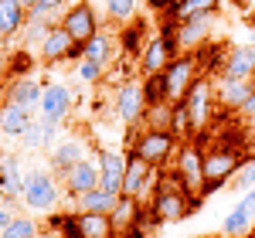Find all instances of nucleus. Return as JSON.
Here are the masks:
<instances>
[{
  "mask_svg": "<svg viewBox=\"0 0 255 238\" xmlns=\"http://www.w3.org/2000/svg\"><path fill=\"white\" fill-rule=\"evenodd\" d=\"M170 133L177 139H187L194 136V126H191V116H187V106L184 102H177L174 106V119H170Z\"/></svg>",
  "mask_w": 255,
  "mask_h": 238,
  "instance_id": "nucleus-32",
  "label": "nucleus"
},
{
  "mask_svg": "<svg viewBox=\"0 0 255 238\" xmlns=\"http://www.w3.org/2000/svg\"><path fill=\"white\" fill-rule=\"evenodd\" d=\"M61 27L79 41V44H85L92 34H99V17H96V10H92V3H75V7H68V10L61 14Z\"/></svg>",
  "mask_w": 255,
  "mask_h": 238,
  "instance_id": "nucleus-9",
  "label": "nucleus"
},
{
  "mask_svg": "<svg viewBox=\"0 0 255 238\" xmlns=\"http://www.w3.org/2000/svg\"><path fill=\"white\" fill-rule=\"evenodd\" d=\"M221 75L228 79H255V44H235L221 61Z\"/></svg>",
  "mask_w": 255,
  "mask_h": 238,
  "instance_id": "nucleus-17",
  "label": "nucleus"
},
{
  "mask_svg": "<svg viewBox=\"0 0 255 238\" xmlns=\"http://www.w3.org/2000/svg\"><path fill=\"white\" fill-rule=\"evenodd\" d=\"M99 163V187L113 191V194H123V177H126V157L116 153V150H99L96 153Z\"/></svg>",
  "mask_w": 255,
  "mask_h": 238,
  "instance_id": "nucleus-11",
  "label": "nucleus"
},
{
  "mask_svg": "<svg viewBox=\"0 0 255 238\" xmlns=\"http://www.w3.org/2000/svg\"><path fill=\"white\" fill-rule=\"evenodd\" d=\"M10 218H14V215L7 211V204H0V232H3V228L10 225Z\"/></svg>",
  "mask_w": 255,
  "mask_h": 238,
  "instance_id": "nucleus-40",
  "label": "nucleus"
},
{
  "mask_svg": "<svg viewBox=\"0 0 255 238\" xmlns=\"http://www.w3.org/2000/svg\"><path fill=\"white\" fill-rule=\"evenodd\" d=\"M211 27H215V10H211V14H197V17H191V20H180V24H177V55H180V51L204 48L208 38H211Z\"/></svg>",
  "mask_w": 255,
  "mask_h": 238,
  "instance_id": "nucleus-8",
  "label": "nucleus"
},
{
  "mask_svg": "<svg viewBox=\"0 0 255 238\" xmlns=\"http://www.w3.org/2000/svg\"><path fill=\"white\" fill-rule=\"evenodd\" d=\"M211 102H215V85H211V79L197 75L194 85H191L187 96H184L187 116H191V126H194V136H201V133L208 129V122H211Z\"/></svg>",
  "mask_w": 255,
  "mask_h": 238,
  "instance_id": "nucleus-6",
  "label": "nucleus"
},
{
  "mask_svg": "<svg viewBox=\"0 0 255 238\" xmlns=\"http://www.w3.org/2000/svg\"><path fill=\"white\" fill-rule=\"evenodd\" d=\"M194 79H197V55L194 51H180V55H174V61H170L167 72H163L167 102H170V106L184 102V96H187V89L194 85Z\"/></svg>",
  "mask_w": 255,
  "mask_h": 238,
  "instance_id": "nucleus-4",
  "label": "nucleus"
},
{
  "mask_svg": "<svg viewBox=\"0 0 255 238\" xmlns=\"http://www.w3.org/2000/svg\"><path fill=\"white\" fill-rule=\"evenodd\" d=\"M17 139L24 143V150H41V146H44V122H34V119H31Z\"/></svg>",
  "mask_w": 255,
  "mask_h": 238,
  "instance_id": "nucleus-35",
  "label": "nucleus"
},
{
  "mask_svg": "<svg viewBox=\"0 0 255 238\" xmlns=\"http://www.w3.org/2000/svg\"><path fill=\"white\" fill-rule=\"evenodd\" d=\"M61 177H65V187H68V194H72V198L89 194L92 187H99V163L85 157V160H79L75 167H68Z\"/></svg>",
  "mask_w": 255,
  "mask_h": 238,
  "instance_id": "nucleus-16",
  "label": "nucleus"
},
{
  "mask_svg": "<svg viewBox=\"0 0 255 238\" xmlns=\"http://www.w3.org/2000/svg\"><path fill=\"white\" fill-rule=\"evenodd\" d=\"M109 51H113V44H109V38H106V34H92V38L85 41V58H96V61H102V65H106Z\"/></svg>",
  "mask_w": 255,
  "mask_h": 238,
  "instance_id": "nucleus-34",
  "label": "nucleus"
},
{
  "mask_svg": "<svg viewBox=\"0 0 255 238\" xmlns=\"http://www.w3.org/2000/svg\"><path fill=\"white\" fill-rule=\"evenodd\" d=\"M106 14L116 24H133L136 17V0H106Z\"/></svg>",
  "mask_w": 255,
  "mask_h": 238,
  "instance_id": "nucleus-30",
  "label": "nucleus"
},
{
  "mask_svg": "<svg viewBox=\"0 0 255 238\" xmlns=\"http://www.w3.org/2000/svg\"><path fill=\"white\" fill-rule=\"evenodd\" d=\"M79 79L85 82V85L102 82V61H96V58H79Z\"/></svg>",
  "mask_w": 255,
  "mask_h": 238,
  "instance_id": "nucleus-37",
  "label": "nucleus"
},
{
  "mask_svg": "<svg viewBox=\"0 0 255 238\" xmlns=\"http://www.w3.org/2000/svg\"><path fill=\"white\" fill-rule=\"evenodd\" d=\"M72 89L68 85H61V82H51V85H44V92H41V119H51V122H61V119L72 113Z\"/></svg>",
  "mask_w": 255,
  "mask_h": 238,
  "instance_id": "nucleus-10",
  "label": "nucleus"
},
{
  "mask_svg": "<svg viewBox=\"0 0 255 238\" xmlns=\"http://www.w3.org/2000/svg\"><path fill=\"white\" fill-rule=\"evenodd\" d=\"M255 89V79H228V75H221L215 85V102L221 109H242L249 96H252Z\"/></svg>",
  "mask_w": 255,
  "mask_h": 238,
  "instance_id": "nucleus-14",
  "label": "nucleus"
},
{
  "mask_svg": "<svg viewBox=\"0 0 255 238\" xmlns=\"http://www.w3.org/2000/svg\"><path fill=\"white\" fill-rule=\"evenodd\" d=\"M85 146H82L79 139H65V143H55L51 146V167L58 170V174H65L68 167H75L79 160H85Z\"/></svg>",
  "mask_w": 255,
  "mask_h": 238,
  "instance_id": "nucleus-25",
  "label": "nucleus"
},
{
  "mask_svg": "<svg viewBox=\"0 0 255 238\" xmlns=\"http://www.w3.org/2000/svg\"><path fill=\"white\" fill-rule=\"evenodd\" d=\"M174 48L167 44V38L163 34H157V38H150L146 44H143V51H139V68H143V79L146 75H160V72H167V65L174 61Z\"/></svg>",
  "mask_w": 255,
  "mask_h": 238,
  "instance_id": "nucleus-13",
  "label": "nucleus"
},
{
  "mask_svg": "<svg viewBox=\"0 0 255 238\" xmlns=\"http://www.w3.org/2000/svg\"><path fill=\"white\" fill-rule=\"evenodd\" d=\"M177 177L184 180V187H187V194H194L201 198V191H204V150L197 146V143H184L180 150H177ZM204 201V198H201Z\"/></svg>",
  "mask_w": 255,
  "mask_h": 238,
  "instance_id": "nucleus-7",
  "label": "nucleus"
},
{
  "mask_svg": "<svg viewBox=\"0 0 255 238\" xmlns=\"http://www.w3.org/2000/svg\"><path fill=\"white\" fill-rule=\"evenodd\" d=\"M0 238H38V221L34 218H10V225L0 232Z\"/></svg>",
  "mask_w": 255,
  "mask_h": 238,
  "instance_id": "nucleus-31",
  "label": "nucleus"
},
{
  "mask_svg": "<svg viewBox=\"0 0 255 238\" xmlns=\"http://www.w3.org/2000/svg\"><path fill=\"white\" fill-rule=\"evenodd\" d=\"M245 153L238 150V146H211V150H204V191H201V198H208V194H215L225 187V180H232L238 174V167L245 163Z\"/></svg>",
  "mask_w": 255,
  "mask_h": 238,
  "instance_id": "nucleus-2",
  "label": "nucleus"
},
{
  "mask_svg": "<svg viewBox=\"0 0 255 238\" xmlns=\"http://www.w3.org/2000/svg\"><path fill=\"white\" fill-rule=\"evenodd\" d=\"M20 3H24L27 10H38V3H41V0H20Z\"/></svg>",
  "mask_w": 255,
  "mask_h": 238,
  "instance_id": "nucleus-43",
  "label": "nucleus"
},
{
  "mask_svg": "<svg viewBox=\"0 0 255 238\" xmlns=\"http://www.w3.org/2000/svg\"><path fill=\"white\" fill-rule=\"evenodd\" d=\"M255 228V218L242 208V204H235L228 215H225V225H221V232H225V238H249Z\"/></svg>",
  "mask_w": 255,
  "mask_h": 238,
  "instance_id": "nucleus-27",
  "label": "nucleus"
},
{
  "mask_svg": "<svg viewBox=\"0 0 255 238\" xmlns=\"http://www.w3.org/2000/svg\"><path fill=\"white\" fill-rule=\"evenodd\" d=\"M150 177H153V163L139 157V153H126V177H123V194L129 198H143V191L150 187Z\"/></svg>",
  "mask_w": 255,
  "mask_h": 238,
  "instance_id": "nucleus-15",
  "label": "nucleus"
},
{
  "mask_svg": "<svg viewBox=\"0 0 255 238\" xmlns=\"http://www.w3.org/2000/svg\"><path fill=\"white\" fill-rule=\"evenodd\" d=\"M27 7L20 3V0H0V38H10V34H17L20 27L27 24Z\"/></svg>",
  "mask_w": 255,
  "mask_h": 238,
  "instance_id": "nucleus-23",
  "label": "nucleus"
},
{
  "mask_svg": "<svg viewBox=\"0 0 255 238\" xmlns=\"http://www.w3.org/2000/svg\"><path fill=\"white\" fill-rule=\"evenodd\" d=\"M24 204L31 211H55L61 201V191L51 174L44 170H24Z\"/></svg>",
  "mask_w": 255,
  "mask_h": 238,
  "instance_id": "nucleus-5",
  "label": "nucleus"
},
{
  "mask_svg": "<svg viewBox=\"0 0 255 238\" xmlns=\"http://www.w3.org/2000/svg\"><path fill=\"white\" fill-rule=\"evenodd\" d=\"M180 150V139L170 133V129H143L136 139H133V153L153 163V167H163L170 157H177Z\"/></svg>",
  "mask_w": 255,
  "mask_h": 238,
  "instance_id": "nucleus-3",
  "label": "nucleus"
},
{
  "mask_svg": "<svg viewBox=\"0 0 255 238\" xmlns=\"http://www.w3.org/2000/svg\"><path fill=\"white\" fill-rule=\"evenodd\" d=\"M252 238H255V228H252Z\"/></svg>",
  "mask_w": 255,
  "mask_h": 238,
  "instance_id": "nucleus-45",
  "label": "nucleus"
},
{
  "mask_svg": "<svg viewBox=\"0 0 255 238\" xmlns=\"http://www.w3.org/2000/svg\"><path fill=\"white\" fill-rule=\"evenodd\" d=\"M242 113H245V116H255V89H252V96H249V102L242 106Z\"/></svg>",
  "mask_w": 255,
  "mask_h": 238,
  "instance_id": "nucleus-41",
  "label": "nucleus"
},
{
  "mask_svg": "<svg viewBox=\"0 0 255 238\" xmlns=\"http://www.w3.org/2000/svg\"><path fill=\"white\" fill-rule=\"evenodd\" d=\"M197 208H201V198L187 194V187H184V180L177 177V170L167 174L157 184V194H153V204H150V211H153V218L160 225H177L187 215H194Z\"/></svg>",
  "mask_w": 255,
  "mask_h": 238,
  "instance_id": "nucleus-1",
  "label": "nucleus"
},
{
  "mask_svg": "<svg viewBox=\"0 0 255 238\" xmlns=\"http://www.w3.org/2000/svg\"><path fill=\"white\" fill-rule=\"evenodd\" d=\"M75 221H79V238H113V235H116V228H113V218H109V215L75 211Z\"/></svg>",
  "mask_w": 255,
  "mask_h": 238,
  "instance_id": "nucleus-22",
  "label": "nucleus"
},
{
  "mask_svg": "<svg viewBox=\"0 0 255 238\" xmlns=\"http://www.w3.org/2000/svg\"><path fill=\"white\" fill-rule=\"evenodd\" d=\"M61 3H65V0H41L38 10H31V14H41V17L55 20V14H61Z\"/></svg>",
  "mask_w": 255,
  "mask_h": 238,
  "instance_id": "nucleus-39",
  "label": "nucleus"
},
{
  "mask_svg": "<svg viewBox=\"0 0 255 238\" xmlns=\"http://www.w3.org/2000/svg\"><path fill=\"white\" fill-rule=\"evenodd\" d=\"M0 194L7 201L24 198V170H20L17 157H0Z\"/></svg>",
  "mask_w": 255,
  "mask_h": 238,
  "instance_id": "nucleus-19",
  "label": "nucleus"
},
{
  "mask_svg": "<svg viewBox=\"0 0 255 238\" xmlns=\"http://www.w3.org/2000/svg\"><path fill=\"white\" fill-rule=\"evenodd\" d=\"M139 38H143V27H139V24H133V27L123 34V44H126V51H143Z\"/></svg>",
  "mask_w": 255,
  "mask_h": 238,
  "instance_id": "nucleus-38",
  "label": "nucleus"
},
{
  "mask_svg": "<svg viewBox=\"0 0 255 238\" xmlns=\"http://www.w3.org/2000/svg\"><path fill=\"white\" fill-rule=\"evenodd\" d=\"M252 24H255V7H252Z\"/></svg>",
  "mask_w": 255,
  "mask_h": 238,
  "instance_id": "nucleus-44",
  "label": "nucleus"
},
{
  "mask_svg": "<svg viewBox=\"0 0 255 238\" xmlns=\"http://www.w3.org/2000/svg\"><path fill=\"white\" fill-rule=\"evenodd\" d=\"M41 89L38 79H31V75H14L10 85H7V102H17V106H41Z\"/></svg>",
  "mask_w": 255,
  "mask_h": 238,
  "instance_id": "nucleus-21",
  "label": "nucleus"
},
{
  "mask_svg": "<svg viewBox=\"0 0 255 238\" xmlns=\"http://www.w3.org/2000/svg\"><path fill=\"white\" fill-rule=\"evenodd\" d=\"M218 10V0H174L170 7H167V14L180 24V20H191L197 14H211Z\"/></svg>",
  "mask_w": 255,
  "mask_h": 238,
  "instance_id": "nucleus-28",
  "label": "nucleus"
},
{
  "mask_svg": "<svg viewBox=\"0 0 255 238\" xmlns=\"http://www.w3.org/2000/svg\"><path fill=\"white\" fill-rule=\"evenodd\" d=\"M139 198H129V194H123L119 198V204H116V211L109 215L113 218V228L116 232H129V228H136L139 225Z\"/></svg>",
  "mask_w": 255,
  "mask_h": 238,
  "instance_id": "nucleus-26",
  "label": "nucleus"
},
{
  "mask_svg": "<svg viewBox=\"0 0 255 238\" xmlns=\"http://www.w3.org/2000/svg\"><path fill=\"white\" fill-rule=\"evenodd\" d=\"M27 122H31V109L27 106H17V102H3L0 106V133L20 136Z\"/></svg>",
  "mask_w": 255,
  "mask_h": 238,
  "instance_id": "nucleus-24",
  "label": "nucleus"
},
{
  "mask_svg": "<svg viewBox=\"0 0 255 238\" xmlns=\"http://www.w3.org/2000/svg\"><path fill=\"white\" fill-rule=\"evenodd\" d=\"M143 96H146V106H153V102H167L163 72H160V75H146V82H143Z\"/></svg>",
  "mask_w": 255,
  "mask_h": 238,
  "instance_id": "nucleus-33",
  "label": "nucleus"
},
{
  "mask_svg": "<svg viewBox=\"0 0 255 238\" xmlns=\"http://www.w3.org/2000/svg\"><path fill=\"white\" fill-rule=\"evenodd\" d=\"M232 187H235V191H252L255 187V157H249L238 167V174L232 177Z\"/></svg>",
  "mask_w": 255,
  "mask_h": 238,
  "instance_id": "nucleus-36",
  "label": "nucleus"
},
{
  "mask_svg": "<svg viewBox=\"0 0 255 238\" xmlns=\"http://www.w3.org/2000/svg\"><path fill=\"white\" fill-rule=\"evenodd\" d=\"M170 119H174V106L170 102H153V106H146V129H170Z\"/></svg>",
  "mask_w": 255,
  "mask_h": 238,
  "instance_id": "nucleus-29",
  "label": "nucleus"
},
{
  "mask_svg": "<svg viewBox=\"0 0 255 238\" xmlns=\"http://www.w3.org/2000/svg\"><path fill=\"white\" fill-rule=\"evenodd\" d=\"M72 44H75V38H72L61 24H51L48 34L41 38V61H48V65L65 61V58H68V51H72Z\"/></svg>",
  "mask_w": 255,
  "mask_h": 238,
  "instance_id": "nucleus-18",
  "label": "nucleus"
},
{
  "mask_svg": "<svg viewBox=\"0 0 255 238\" xmlns=\"http://www.w3.org/2000/svg\"><path fill=\"white\" fill-rule=\"evenodd\" d=\"M146 3H150V7H157V10H163V7H170L174 0H146Z\"/></svg>",
  "mask_w": 255,
  "mask_h": 238,
  "instance_id": "nucleus-42",
  "label": "nucleus"
},
{
  "mask_svg": "<svg viewBox=\"0 0 255 238\" xmlns=\"http://www.w3.org/2000/svg\"><path fill=\"white\" fill-rule=\"evenodd\" d=\"M123 194H113V191H106V187H92L89 194H79L75 198V211H92V215H113L116 211V204Z\"/></svg>",
  "mask_w": 255,
  "mask_h": 238,
  "instance_id": "nucleus-20",
  "label": "nucleus"
},
{
  "mask_svg": "<svg viewBox=\"0 0 255 238\" xmlns=\"http://www.w3.org/2000/svg\"><path fill=\"white\" fill-rule=\"evenodd\" d=\"M116 113L129 126H136L139 119L146 116V96H143V85L139 82H126L116 92Z\"/></svg>",
  "mask_w": 255,
  "mask_h": 238,
  "instance_id": "nucleus-12",
  "label": "nucleus"
}]
</instances>
